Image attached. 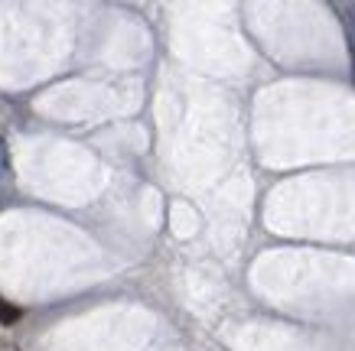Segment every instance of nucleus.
<instances>
[{
    "label": "nucleus",
    "instance_id": "f03ea898",
    "mask_svg": "<svg viewBox=\"0 0 355 351\" xmlns=\"http://www.w3.org/2000/svg\"><path fill=\"white\" fill-rule=\"evenodd\" d=\"M10 170V150H7V140H3V134H0V176Z\"/></svg>",
    "mask_w": 355,
    "mask_h": 351
},
{
    "label": "nucleus",
    "instance_id": "f257e3e1",
    "mask_svg": "<svg viewBox=\"0 0 355 351\" xmlns=\"http://www.w3.org/2000/svg\"><path fill=\"white\" fill-rule=\"evenodd\" d=\"M20 319V309L10 306V303H3L0 299V325H13V322Z\"/></svg>",
    "mask_w": 355,
    "mask_h": 351
}]
</instances>
